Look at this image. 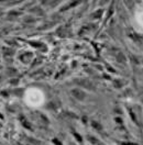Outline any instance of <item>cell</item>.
I'll return each mask as SVG.
<instances>
[{
  "label": "cell",
  "instance_id": "1",
  "mask_svg": "<svg viewBox=\"0 0 143 145\" xmlns=\"http://www.w3.org/2000/svg\"><path fill=\"white\" fill-rule=\"evenodd\" d=\"M76 83L78 84V85L84 86V87H86V88H88V89H93L94 88L93 83H90L88 79H78V80H76Z\"/></svg>",
  "mask_w": 143,
  "mask_h": 145
},
{
  "label": "cell",
  "instance_id": "5",
  "mask_svg": "<svg viewBox=\"0 0 143 145\" xmlns=\"http://www.w3.org/2000/svg\"><path fill=\"white\" fill-rule=\"evenodd\" d=\"M53 143H54V144H56V145H62V143L58 142V141H57L56 138H54V140H53Z\"/></svg>",
  "mask_w": 143,
  "mask_h": 145
},
{
  "label": "cell",
  "instance_id": "6",
  "mask_svg": "<svg viewBox=\"0 0 143 145\" xmlns=\"http://www.w3.org/2000/svg\"><path fill=\"white\" fill-rule=\"evenodd\" d=\"M74 135L76 136V137H77V140H78L79 142H81V137H80V135H79V134H77V133H74Z\"/></svg>",
  "mask_w": 143,
  "mask_h": 145
},
{
  "label": "cell",
  "instance_id": "3",
  "mask_svg": "<svg viewBox=\"0 0 143 145\" xmlns=\"http://www.w3.org/2000/svg\"><path fill=\"white\" fill-rule=\"evenodd\" d=\"M21 120H22V124H23V125L25 126L26 129H29V130H32V126H31V124L29 123V122L26 121L25 119H23V118H21Z\"/></svg>",
  "mask_w": 143,
  "mask_h": 145
},
{
  "label": "cell",
  "instance_id": "4",
  "mask_svg": "<svg viewBox=\"0 0 143 145\" xmlns=\"http://www.w3.org/2000/svg\"><path fill=\"white\" fill-rule=\"evenodd\" d=\"M93 126H94V128H96L97 130H101V129H103V128H101V125H100L99 123H97V122H94V123H93Z\"/></svg>",
  "mask_w": 143,
  "mask_h": 145
},
{
  "label": "cell",
  "instance_id": "8",
  "mask_svg": "<svg viewBox=\"0 0 143 145\" xmlns=\"http://www.w3.org/2000/svg\"><path fill=\"white\" fill-rule=\"evenodd\" d=\"M0 118H2V115H1V114H0Z\"/></svg>",
  "mask_w": 143,
  "mask_h": 145
},
{
  "label": "cell",
  "instance_id": "7",
  "mask_svg": "<svg viewBox=\"0 0 143 145\" xmlns=\"http://www.w3.org/2000/svg\"><path fill=\"white\" fill-rule=\"evenodd\" d=\"M121 145H136V144H134V143H122Z\"/></svg>",
  "mask_w": 143,
  "mask_h": 145
},
{
  "label": "cell",
  "instance_id": "2",
  "mask_svg": "<svg viewBox=\"0 0 143 145\" xmlns=\"http://www.w3.org/2000/svg\"><path fill=\"white\" fill-rule=\"evenodd\" d=\"M72 93H73V96H74L75 98H77V99L79 100H84L86 97V95L83 92V91H80L79 89H74V90H72Z\"/></svg>",
  "mask_w": 143,
  "mask_h": 145
}]
</instances>
